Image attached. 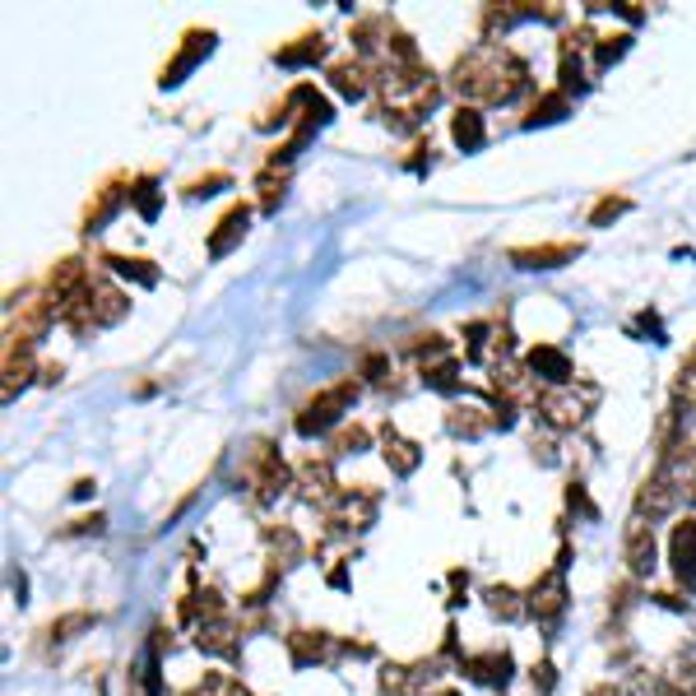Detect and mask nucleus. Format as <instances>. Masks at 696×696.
<instances>
[{
  "mask_svg": "<svg viewBox=\"0 0 696 696\" xmlns=\"http://www.w3.org/2000/svg\"><path fill=\"white\" fill-rule=\"evenodd\" d=\"M325 80L335 84V94L348 98V103H358V98H368L372 88H376V65H368L362 57H348V61H335L325 70Z\"/></svg>",
  "mask_w": 696,
  "mask_h": 696,
  "instance_id": "19",
  "label": "nucleus"
},
{
  "mask_svg": "<svg viewBox=\"0 0 696 696\" xmlns=\"http://www.w3.org/2000/svg\"><path fill=\"white\" fill-rule=\"evenodd\" d=\"M405 168H409V172H423V168H432V140H418V144H413V158L405 163Z\"/></svg>",
  "mask_w": 696,
  "mask_h": 696,
  "instance_id": "47",
  "label": "nucleus"
},
{
  "mask_svg": "<svg viewBox=\"0 0 696 696\" xmlns=\"http://www.w3.org/2000/svg\"><path fill=\"white\" fill-rule=\"evenodd\" d=\"M88 284H94V274H88V265L80 261V255H65V261H57L47 269V298H51V307H57V321Z\"/></svg>",
  "mask_w": 696,
  "mask_h": 696,
  "instance_id": "13",
  "label": "nucleus"
},
{
  "mask_svg": "<svg viewBox=\"0 0 696 696\" xmlns=\"http://www.w3.org/2000/svg\"><path fill=\"white\" fill-rule=\"evenodd\" d=\"M181 696H209L205 687H191V692H181Z\"/></svg>",
  "mask_w": 696,
  "mask_h": 696,
  "instance_id": "50",
  "label": "nucleus"
},
{
  "mask_svg": "<svg viewBox=\"0 0 696 696\" xmlns=\"http://www.w3.org/2000/svg\"><path fill=\"white\" fill-rule=\"evenodd\" d=\"M627 209H632V200H627V195H603L599 205L590 209V228H603V224H609V218L627 214Z\"/></svg>",
  "mask_w": 696,
  "mask_h": 696,
  "instance_id": "41",
  "label": "nucleus"
},
{
  "mask_svg": "<svg viewBox=\"0 0 696 696\" xmlns=\"http://www.w3.org/2000/svg\"><path fill=\"white\" fill-rule=\"evenodd\" d=\"M131 205L144 214V218H158L163 209V191H158V177H131Z\"/></svg>",
  "mask_w": 696,
  "mask_h": 696,
  "instance_id": "35",
  "label": "nucleus"
},
{
  "mask_svg": "<svg viewBox=\"0 0 696 696\" xmlns=\"http://www.w3.org/2000/svg\"><path fill=\"white\" fill-rule=\"evenodd\" d=\"M353 399H358V381L344 376V381H335V386L311 395L298 409V418H292V428H298V436H325L329 428H339V418L353 409Z\"/></svg>",
  "mask_w": 696,
  "mask_h": 696,
  "instance_id": "5",
  "label": "nucleus"
},
{
  "mask_svg": "<svg viewBox=\"0 0 696 696\" xmlns=\"http://www.w3.org/2000/svg\"><path fill=\"white\" fill-rule=\"evenodd\" d=\"M103 265L112 269V274H121V279L144 284V288H154V284H158V265H154V261H144V255H117V251H107V255H103Z\"/></svg>",
  "mask_w": 696,
  "mask_h": 696,
  "instance_id": "34",
  "label": "nucleus"
},
{
  "mask_svg": "<svg viewBox=\"0 0 696 696\" xmlns=\"http://www.w3.org/2000/svg\"><path fill=\"white\" fill-rule=\"evenodd\" d=\"M529 451H535L539 465H553V460H557V446H553V436H548V432H543V436H539V432L529 436Z\"/></svg>",
  "mask_w": 696,
  "mask_h": 696,
  "instance_id": "46",
  "label": "nucleus"
},
{
  "mask_svg": "<svg viewBox=\"0 0 696 696\" xmlns=\"http://www.w3.org/2000/svg\"><path fill=\"white\" fill-rule=\"evenodd\" d=\"M255 191H261V209H265V214L279 209V200H284V191H288L284 168H261V177H255Z\"/></svg>",
  "mask_w": 696,
  "mask_h": 696,
  "instance_id": "38",
  "label": "nucleus"
},
{
  "mask_svg": "<svg viewBox=\"0 0 696 696\" xmlns=\"http://www.w3.org/2000/svg\"><path fill=\"white\" fill-rule=\"evenodd\" d=\"M205 687L209 696H251L247 687H242V677H232V673H205Z\"/></svg>",
  "mask_w": 696,
  "mask_h": 696,
  "instance_id": "42",
  "label": "nucleus"
},
{
  "mask_svg": "<svg viewBox=\"0 0 696 696\" xmlns=\"http://www.w3.org/2000/svg\"><path fill=\"white\" fill-rule=\"evenodd\" d=\"M284 646H288V659L298 669H311V664H329V659L339 655V640L329 636V632H311V627H292L284 636Z\"/></svg>",
  "mask_w": 696,
  "mask_h": 696,
  "instance_id": "17",
  "label": "nucleus"
},
{
  "mask_svg": "<svg viewBox=\"0 0 696 696\" xmlns=\"http://www.w3.org/2000/svg\"><path fill=\"white\" fill-rule=\"evenodd\" d=\"M469 107H506L529 88V61L502 43H479L451 65L446 80Z\"/></svg>",
  "mask_w": 696,
  "mask_h": 696,
  "instance_id": "1",
  "label": "nucleus"
},
{
  "mask_svg": "<svg viewBox=\"0 0 696 696\" xmlns=\"http://www.w3.org/2000/svg\"><path fill=\"white\" fill-rule=\"evenodd\" d=\"M492 428H502V418L488 413L483 405H451L446 409V432L460 436V442H479V436H488Z\"/></svg>",
  "mask_w": 696,
  "mask_h": 696,
  "instance_id": "26",
  "label": "nucleus"
},
{
  "mask_svg": "<svg viewBox=\"0 0 696 696\" xmlns=\"http://www.w3.org/2000/svg\"><path fill=\"white\" fill-rule=\"evenodd\" d=\"M125 205H131V181H125V177H112L107 187L94 191V200H88V209H84V232H103Z\"/></svg>",
  "mask_w": 696,
  "mask_h": 696,
  "instance_id": "18",
  "label": "nucleus"
},
{
  "mask_svg": "<svg viewBox=\"0 0 696 696\" xmlns=\"http://www.w3.org/2000/svg\"><path fill=\"white\" fill-rule=\"evenodd\" d=\"M566 112H572V94H562V88H548V94H539L535 103H529V112H525V131H535V125H553L562 121Z\"/></svg>",
  "mask_w": 696,
  "mask_h": 696,
  "instance_id": "32",
  "label": "nucleus"
},
{
  "mask_svg": "<svg viewBox=\"0 0 696 696\" xmlns=\"http://www.w3.org/2000/svg\"><path fill=\"white\" fill-rule=\"evenodd\" d=\"M595 38H599L595 28H572V33H562V47H557V80H562V94H580V88H585L580 51L595 47Z\"/></svg>",
  "mask_w": 696,
  "mask_h": 696,
  "instance_id": "15",
  "label": "nucleus"
},
{
  "mask_svg": "<svg viewBox=\"0 0 696 696\" xmlns=\"http://www.w3.org/2000/svg\"><path fill=\"white\" fill-rule=\"evenodd\" d=\"M669 562H673L677 585L696 590V516H687L683 525L673 529V539H669Z\"/></svg>",
  "mask_w": 696,
  "mask_h": 696,
  "instance_id": "25",
  "label": "nucleus"
},
{
  "mask_svg": "<svg viewBox=\"0 0 696 696\" xmlns=\"http://www.w3.org/2000/svg\"><path fill=\"white\" fill-rule=\"evenodd\" d=\"M423 381L428 391H460V362L455 358H436V362H423Z\"/></svg>",
  "mask_w": 696,
  "mask_h": 696,
  "instance_id": "36",
  "label": "nucleus"
},
{
  "mask_svg": "<svg viewBox=\"0 0 696 696\" xmlns=\"http://www.w3.org/2000/svg\"><path fill=\"white\" fill-rule=\"evenodd\" d=\"M125 316H131V292L117 288L107 274H94V284H88L80 298L61 311V321L75 329V335H94V329L121 325Z\"/></svg>",
  "mask_w": 696,
  "mask_h": 696,
  "instance_id": "2",
  "label": "nucleus"
},
{
  "mask_svg": "<svg viewBox=\"0 0 696 696\" xmlns=\"http://www.w3.org/2000/svg\"><path fill=\"white\" fill-rule=\"evenodd\" d=\"M381 460L391 465V473L409 479V473L423 465V451H418V442H409V436H399L395 423H381Z\"/></svg>",
  "mask_w": 696,
  "mask_h": 696,
  "instance_id": "27",
  "label": "nucleus"
},
{
  "mask_svg": "<svg viewBox=\"0 0 696 696\" xmlns=\"http://www.w3.org/2000/svg\"><path fill=\"white\" fill-rule=\"evenodd\" d=\"M325 51H329V43H325V33L316 28V33H302V38H292L288 47H279V51H274V61L288 65V70H311L316 61H325Z\"/></svg>",
  "mask_w": 696,
  "mask_h": 696,
  "instance_id": "29",
  "label": "nucleus"
},
{
  "mask_svg": "<svg viewBox=\"0 0 696 696\" xmlns=\"http://www.w3.org/2000/svg\"><path fill=\"white\" fill-rule=\"evenodd\" d=\"M247 224H251V205H247V200H237V205H232V209H228V214L214 224V232L205 237L209 261H224V255H228V251H232V247L247 237Z\"/></svg>",
  "mask_w": 696,
  "mask_h": 696,
  "instance_id": "22",
  "label": "nucleus"
},
{
  "mask_svg": "<svg viewBox=\"0 0 696 696\" xmlns=\"http://www.w3.org/2000/svg\"><path fill=\"white\" fill-rule=\"evenodd\" d=\"M242 622H232L228 613L224 617H209V622H200L195 627V646L214 655V659H237V650H242Z\"/></svg>",
  "mask_w": 696,
  "mask_h": 696,
  "instance_id": "20",
  "label": "nucleus"
},
{
  "mask_svg": "<svg viewBox=\"0 0 696 696\" xmlns=\"http://www.w3.org/2000/svg\"><path fill=\"white\" fill-rule=\"evenodd\" d=\"M298 488H302V497H307L311 506H325V502L339 492V483H335V460H329V455H307V460L298 465Z\"/></svg>",
  "mask_w": 696,
  "mask_h": 696,
  "instance_id": "21",
  "label": "nucleus"
},
{
  "mask_svg": "<svg viewBox=\"0 0 696 696\" xmlns=\"http://www.w3.org/2000/svg\"><path fill=\"white\" fill-rule=\"evenodd\" d=\"M511 669H516V664H511V650H502V646L460 659V673H469L473 683H488V687H506L511 683Z\"/></svg>",
  "mask_w": 696,
  "mask_h": 696,
  "instance_id": "23",
  "label": "nucleus"
},
{
  "mask_svg": "<svg viewBox=\"0 0 696 696\" xmlns=\"http://www.w3.org/2000/svg\"><path fill=\"white\" fill-rule=\"evenodd\" d=\"M442 677V659H413V664H381V696H428Z\"/></svg>",
  "mask_w": 696,
  "mask_h": 696,
  "instance_id": "8",
  "label": "nucleus"
},
{
  "mask_svg": "<svg viewBox=\"0 0 696 696\" xmlns=\"http://www.w3.org/2000/svg\"><path fill=\"white\" fill-rule=\"evenodd\" d=\"M214 43H218V33L214 28H187V38H181V47H177V57L163 65V75H158V84L163 88H177L181 80L191 75V70L200 65L214 51Z\"/></svg>",
  "mask_w": 696,
  "mask_h": 696,
  "instance_id": "12",
  "label": "nucleus"
},
{
  "mask_svg": "<svg viewBox=\"0 0 696 696\" xmlns=\"http://www.w3.org/2000/svg\"><path fill=\"white\" fill-rule=\"evenodd\" d=\"M376 511H381V492L358 483V488H339L335 497L321 506V516H325L329 535H362V529L376 525Z\"/></svg>",
  "mask_w": 696,
  "mask_h": 696,
  "instance_id": "4",
  "label": "nucleus"
},
{
  "mask_svg": "<svg viewBox=\"0 0 696 696\" xmlns=\"http://www.w3.org/2000/svg\"><path fill=\"white\" fill-rule=\"evenodd\" d=\"M372 446V432L362 428V423H353V428H339L335 432V442H329V451L335 455H348V451H368Z\"/></svg>",
  "mask_w": 696,
  "mask_h": 696,
  "instance_id": "40",
  "label": "nucleus"
},
{
  "mask_svg": "<svg viewBox=\"0 0 696 696\" xmlns=\"http://www.w3.org/2000/svg\"><path fill=\"white\" fill-rule=\"evenodd\" d=\"M103 529H107V516H103V511H94V516H80L75 525H65L61 535L75 539V535H103Z\"/></svg>",
  "mask_w": 696,
  "mask_h": 696,
  "instance_id": "45",
  "label": "nucleus"
},
{
  "mask_svg": "<svg viewBox=\"0 0 696 696\" xmlns=\"http://www.w3.org/2000/svg\"><path fill=\"white\" fill-rule=\"evenodd\" d=\"M525 603H529V617H535L543 632L557 627L562 613H566V553H562L553 566H548V572H543L535 585H529Z\"/></svg>",
  "mask_w": 696,
  "mask_h": 696,
  "instance_id": "7",
  "label": "nucleus"
},
{
  "mask_svg": "<svg viewBox=\"0 0 696 696\" xmlns=\"http://www.w3.org/2000/svg\"><path fill=\"white\" fill-rule=\"evenodd\" d=\"M451 140L460 144L465 154L483 149V144H488V121H483V112H479V107H469V103H460V107H455V117H451Z\"/></svg>",
  "mask_w": 696,
  "mask_h": 696,
  "instance_id": "31",
  "label": "nucleus"
},
{
  "mask_svg": "<svg viewBox=\"0 0 696 696\" xmlns=\"http://www.w3.org/2000/svg\"><path fill=\"white\" fill-rule=\"evenodd\" d=\"M228 187H232L228 172H205V177L187 181V187H181V195H187V200H200V195H218V191H228Z\"/></svg>",
  "mask_w": 696,
  "mask_h": 696,
  "instance_id": "39",
  "label": "nucleus"
},
{
  "mask_svg": "<svg viewBox=\"0 0 696 696\" xmlns=\"http://www.w3.org/2000/svg\"><path fill=\"white\" fill-rule=\"evenodd\" d=\"M529 683H535V696H548V692L557 687V669L548 664V659H539V664L529 669Z\"/></svg>",
  "mask_w": 696,
  "mask_h": 696,
  "instance_id": "44",
  "label": "nucleus"
},
{
  "mask_svg": "<svg viewBox=\"0 0 696 696\" xmlns=\"http://www.w3.org/2000/svg\"><path fill=\"white\" fill-rule=\"evenodd\" d=\"M683 502V492H677V483H673V473L664 469V465H655L646 479H640V488H636V520H664V516H673V506Z\"/></svg>",
  "mask_w": 696,
  "mask_h": 696,
  "instance_id": "10",
  "label": "nucleus"
},
{
  "mask_svg": "<svg viewBox=\"0 0 696 696\" xmlns=\"http://www.w3.org/2000/svg\"><path fill=\"white\" fill-rule=\"evenodd\" d=\"M622 562H627V576L632 580H650L655 566H659V543H655V529L650 520H636L622 529Z\"/></svg>",
  "mask_w": 696,
  "mask_h": 696,
  "instance_id": "11",
  "label": "nucleus"
},
{
  "mask_svg": "<svg viewBox=\"0 0 696 696\" xmlns=\"http://www.w3.org/2000/svg\"><path fill=\"white\" fill-rule=\"evenodd\" d=\"M292 479H298V469H288V460H284V455L274 451L269 442H255V446H251L247 465H242V483L251 488V502H255V506L279 502L284 492L292 488Z\"/></svg>",
  "mask_w": 696,
  "mask_h": 696,
  "instance_id": "3",
  "label": "nucleus"
},
{
  "mask_svg": "<svg viewBox=\"0 0 696 696\" xmlns=\"http://www.w3.org/2000/svg\"><path fill=\"white\" fill-rule=\"evenodd\" d=\"M94 627H98V613L94 609H65L61 617H51L47 627L38 632V655L61 650V646H70V640H80L84 632H94Z\"/></svg>",
  "mask_w": 696,
  "mask_h": 696,
  "instance_id": "16",
  "label": "nucleus"
},
{
  "mask_svg": "<svg viewBox=\"0 0 696 696\" xmlns=\"http://www.w3.org/2000/svg\"><path fill=\"white\" fill-rule=\"evenodd\" d=\"M627 47H632V33H599L595 38V70H609L613 61L627 57Z\"/></svg>",
  "mask_w": 696,
  "mask_h": 696,
  "instance_id": "37",
  "label": "nucleus"
},
{
  "mask_svg": "<svg viewBox=\"0 0 696 696\" xmlns=\"http://www.w3.org/2000/svg\"><path fill=\"white\" fill-rule=\"evenodd\" d=\"M436 696H460V692H451V687H446V692H436Z\"/></svg>",
  "mask_w": 696,
  "mask_h": 696,
  "instance_id": "51",
  "label": "nucleus"
},
{
  "mask_svg": "<svg viewBox=\"0 0 696 696\" xmlns=\"http://www.w3.org/2000/svg\"><path fill=\"white\" fill-rule=\"evenodd\" d=\"M585 696H622V687H613V683H599V687H590Z\"/></svg>",
  "mask_w": 696,
  "mask_h": 696,
  "instance_id": "49",
  "label": "nucleus"
},
{
  "mask_svg": "<svg viewBox=\"0 0 696 696\" xmlns=\"http://www.w3.org/2000/svg\"><path fill=\"white\" fill-rule=\"evenodd\" d=\"M595 399H599V386H590V381H580V386H576V381H572V386H557V391H539L535 409L553 432H576L585 418H590Z\"/></svg>",
  "mask_w": 696,
  "mask_h": 696,
  "instance_id": "6",
  "label": "nucleus"
},
{
  "mask_svg": "<svg viewBox=\"0 0 696 696\" xmlns=\"http://www.w3.org/2000/svg\"><path fill=\"white\" fill-rule=\"evenodd\" d=\"M261 539H265V553H269V572L274 576L302 562V539H298V529H292V525H265Z\"/></svg>",
  "mask_w": 696,
  "mask_h": 696,
  "instance_id": "28",
  "label": "nucleus"
},
{
  "mask_svg": "<svg viewBox=\"0 0 696 696\" xmlns=\"http://www.w3.org/2000/svg\"><path fill=\"white\" fill-rule=\"evenodd\" d=\"M525 368L535 381H543V391H557V386H572L576 381V362L566 358L557 344H535L525 353Z\"/></svg>",
  "mask_w": 696,
  "mask_h": 696,
  "instance_id": "14",
  "label": "nucleus"
},
{
  "mask_svg": "<svg viewBox=\"0 0 696 696\" xmlns=\"http://www.w3.org/2000/svg\"><path fill=\"white\" fill-rule=\"evenodd\" d=\"M61 362H47V368H43V381H47V386H57V381H61Z\"/></svg>",
  "mask_w": 696,
  "mask_h": 696,
  "instance_id": "48",
  "label": "nucleus"
},
{
  "mask_svg": "<svg viewBox=\"0 0 696 696\" xmlns=\"http://www.w3.org/2000/svg\"><path fill=\"white\" fill-rule=\"evenodd\" d=\"M483 603H488V613H492V617H502V622H520V617H529L525 595H520V590H511V585H488Z\"/></svg>",
  "mask_w": 696,
  "mask_h": 696,
  "instance_id": "33",
  "label": "nucleus"
},
{
  "mask_svg": "<svg viewBox=\"0 0 696 696\" xmlns=\"http://www.w3.org/2000/svg\"><path fill=\"white\" fill-rule=\"evenodd\" d=\"M362 376H368V381H386L391 376V353L368 348V353H362Z\"/></svg>",
  "mask_w": 696,
  "mask_h": 696,
  "instance_id": "43",
  "label": "nucleus"
},
{
  "mask_svg": "<svg viewBox=\"0 0 696 696\" xmlns=\"http://www.w3.org/2000/svg\"><path fill=\"white\" fill-rule=\"evenodd\" d=\"M585 247L580 242H539V247H511V265L520 269H557L566 261H576Z\"/></svg>",
  "mask_w": 696,
  "mask_h": 696,
  "instance_id": "24",
  "label": "nucleus"
},
{
  "mask_svg": "<svg viewBox=\"0 0 696 696\" xmlns=\"http://www.w3.org/2000/svg\"><path fill=\"white\" fill-rule=\"evenodd\" d=\"M33 372H38V362H33V344L24 339H5V399L20 395Z\"/></svg>",
  "mask_w": 696,
  "mask_h": 696,
  "instance_id": "30",
  "label": "nucleus"
},
{
  "mask_svg": "<svg viewBox=\"0 0 696 696\" xmlns=\"http://www.w3.org/2000/svg\"><path fill=\"white\" fill-rule=\"evenodd\" d=\"M51 321H57V307H51L47 292H28V298H10V325H5V339H24V344H38Z\"/></svg>",
  "mask_w": 696,
  "mask_h": 696,
  "instance_id": "9",
  "label": "nucleus"
}]
</instances>
